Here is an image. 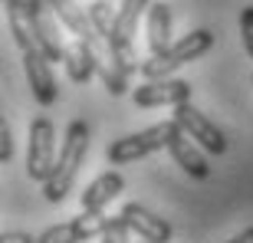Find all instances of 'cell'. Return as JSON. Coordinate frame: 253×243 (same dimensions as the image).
<instances>
[{"label": "cell", "mask_w": 253, "mask_h": 243, "mask_svg": "<svg viewBox=\"0 0 253 243\" xmlns=\"http://www.w3.org/2000/svg\"><path fill=\"white\" fill-rule=\"evenodd\" d=\"M85 155H89V125L85 122H73L66 128V138H63V148L56 155V168L49 174V181L43 184V197L49 204H63L66 194L73 191L76 178L85 164Z\"/></svg>", "instance_id": "1"}, {"label": "cell", "mask_w": 253, "mask_h": 243, "mask_svg": "<svg viewBox=\"0 0 253 243\" xmlns=\"http://www.w3.org/2000/svg\"><path fill=\"white\" fill-rule=\"evenodd\" d=\"M207 49H214V33H211V30H204V27H201V30H191V33H184L181 40H174L165 53L145 59V63H141V76H145V79H161V76H171L174 69H181L184 63L201 59Z\"/></svg>", "instance_id": "2"}, {"label": "cell", "mask_w": 253, "mask_h": 243, "mask_svg": "<svg viewBox=\"0 0 253 243\" xmlns=\"http://www.w3.org/2000/svg\"><path fill=\"white\" fill-rule=\"evenodd\" d=\"M168 135H171V119L158 122L151 128H141L135 135H125V138H115L105 151V161L109 164H135V161L148 158L155 151L168 148Z\"/></svg>", "instance_id": "3"}, {"label": "cell", "mask_w": 253, "mask_h": 243, "mask_svg": "<svg viewBox=\"0 0 253 243\" xmlns=\"http://www.w3.org/2000/svg\"><path fill=\"white\" fill-rule=\"evenodd\" d=\"M53 168H56V128L49 119H33L27 141V174L30 181L46 184Z\"/></svg>", "instance_id": "4"}, {"label": "cell", "mask_w": 253, "mask_h": 243, "mask_svg": "<svg viewBox=\"0 0 253 243\" xmlns=\"http://www.w3.org/2000/svg\"><path fill=\"white\" fill-rule=\"evenodd\" d=\"M30 7V20H33V37H37V46L46 53L53 63H63L66 59V46L69 40L63 33V23H59L56 10L49 7V0H27Z\"/></svg>", "instance_id": "5"}, {"label": "cell", "mask_w": 253, "mask_h": 243, "mask_svg": "<svg viewBox=\"0 0 253 243\" xmlns=\"http://www.w3.org/2000/svg\"><path fill=\"white\" fill-rule=\"evenodd\" d=\"M171 119L178 122L181 128L188 131V135L207 151V155H214V158H217V155H224V151H227L224 131L217 128V125L207 119L201 109H194V105H191V99H188V102H181V105H174V115H171Z\"/></svg>", "instance_id": "6"}, {"label": "cell", "mask_w": 253, "mask_h": 243, "mask_svg": "<svg viewBox=\"0 0 253 243\" xmlns=\"http://www.w3.org/2000/svg\"><path fill=\"white\" fill-rule=\"evenodd\" d=\"M194 95V85L184 82V79H171V76H161V79H145L141 85H135L131 92V102L138 109H155V105H181Z\"/></svg>", "instance_id": "7"}, {"label": "cell", "mask_w": 253, "mask_h": 243, "mask_svg": "<svg viewBox=\"0 0 253 243\" xmlns=\"http://www.w3.org/2000/svg\"><path fill=\"white\" fill-rule=\"evenodd\" d=\"M109 224H112V217H105L102 210H83L73 220L43 230L40 243H85V240H92V237H102Z\"/></svg>", "instance_id": "8"}, {"label": "cell", "mask_w": 253, "mask_h": 243, "mask_svg": "<svg viewBox=\"0 0 253 243\" xmlns=\"http://www.w3.org/2000/svg\"><path fill=\"white\" fill-rule=\"evenodd\" d=\"M168 155L174 158V164H178L181 171H188L191 178H197V181L211 178V164H207L204 148H201L174 119H171V135H168Z\"/></svg>", "instance_id": "9"}, {"label": "cell", "mask_w": 253, "mask_h": 243, "mask_svg": "<svg viewBox=\"0 0 253 243\" xmlns=\"http://www.w3.org/2000/svg\"><path fill=\"white\" fill-rule=\"evenodd\" d=\"M53 59L43 53L40 46L27 49L23 53V73H27V82H30V92L40 105H53L59 99V85H56V76H53Z\"/></svg>", "instance_id": "10"}, {"label": "cell", "mask_w": 253, "mask_h": 243, "mask_svg": "<svg viewBox=\"0 0 253 243\" xmlns=\"http://www.w3.org/2000/svg\"><path fill=\"white\" fill-rule=\"evenodd\" d=\"M122 217L128 220V227L135 230V237H141V240H148V243H168L171 240V224L165 220V217L158 214H151L148 207H141V204H125L122 207Z\"/></svg>", "instance_id": "11"}, {"label": "cell", "mask_w": 253, "mask_h": 243, "mask_svg": "<svg viewBox=\"0 0 253 243\" xmlns=\"http://www.w3.org/2000/svg\"><path fill=\"white\" fill-rule=\"evenodd\" d=\"M49 7L56 10V17H59V23L66 27V33H73V37H79V40H85V43H99V30L92 27V17H89V10H83L76 0H49Z\"/></svg>", "instance_id": "12"}, {"label": "cell", "mask_w": 253, "mask_h": 243, "mask_svg": "<svg viewBox=\"0 0 253 243\" xmlns=\"http://www.w3.org/2000/svg\"><path fill=\"white\" fill-rule=\"evenodd\" d=\"M63 66H66V76H69L73 82L85 85L95 73H99V63H95V49H92V43H85V40L73 37V43L66 46Z\"/></svg>", "instance_id": "13"}, {"label": "cell", "mask_w": 253, "mask_h": 243, "mask_svg": "<svg viewBox=\"0 0 253 243\" xmlns=\"http://www.w3.org/2000/svg\"><path fill=\"white\" fill-rule=\"evenodd\" d=\"M122 187H125V178L119 171H105V174H99V178L79 194V207H83V210H105L109 201H115V197L122 194Z\"/></svg>", "instance_id": "14"}, {"label": "cell", "mask_w": 253, "mask_h": 243, "mask_svg": "<svg viewBox=\"0 0 253 243\" xmlns=\"http://www.w3.org/2000/svg\"><path fill=\"white\" fill-rule=\"evenodd\" d=\"M145 37H148L151 56H158L174 43L171 40V7L168 3H151L145 13Z\"/></svg>", "instance_id": "15"}, {"label": "cell", "mask_w": 253, "mask_h": 243, "mask_svg": "<svg viewBox=\"0 0 253 243\" xmlns=\"http://www.w3.org/2000/svg\"><path fill=\"white\" fill-rule=\"evenodd\" d=\"M3 13H7V30H10V37H13V43L20 46V53H27V49L37 46L27 0H3Z\"/></svg>", "instance_id": "16"}, {"label": "cell", "mask_w": 253, "mask_h": 243, "mask_svg": "<svg viewBox=\"0 0 253 243\" xmlns=\"http://www.w3.org/2000/svg\"><path fill=\"white\" fill-rule=\"evenodd\" d=\"M148 7H151V0H122V7H119V30L115 33L135 40V27L148 13Z\"/></svg>", "instance_id": "17"}, {"label": "cell", "mask_w": 253, "mask_h": 243, "mask_svg": "<svg viewBox=\"0 0 253 243\" xmlns=\"http://www.w3.org/2000/svg\"><path fill=\"white\" fill-rule=\"evenodd\" d=\"M128 234H131L128 220H125V217L119 214V217H112V224L105 227V234H102V243H128Z\"/></svg>", "instance_id": "18"}, {"label": "cell", "mask_w": 253, "mask_h": 243, "mask_svg": "<svg viewBox=\"0 0 253 243\" xmlns=\"http://www.w3.org/2000/svg\"><path fill=\"white\" fill-rule=\"evenodd\" d=\"M240 40H244L247 56L253 59V3L244 7V13H240Z\"/></svg>", "instance_id": "19"}, {"label": "cell", "mask_w": 253, "mask_h": 243, "mask_svg": "<svg viewBox=\"0 0 253 243\" xmlns=\"http://www.w3.org/2000/svg\"><path fill=\"white\" fill-rule=\"evenodd\" d=\"M13 158V135H10V125L0 122V161Z\"/></svg>", "instance_id": "20"}, {"label": "cell", "mask_w": 253, "mask_h": 243, "mask_svg": "<svg viewBox=\"0 0 253 243\" xmlns=\"http://www.w3.org/2000/svg\"><path fill=\"white\" fill-rule=\"evenodd\" d=\"M0 243H40V237L27 234V230H7V234L0 237Z\"/></svg>", "instance_id": "21"}, {"label": "cell", "mask_w": 253, "mask_h": 243, "mask_svg": "<svg viewBox=\"0 0 253 243\" xmlns=\"http://www.w3.org/2000/svg\"><path fill=\"white\" fill-rule=\"evenodd\" d=\"M227 243H253V227H247V230H240L237 237H230Z\"/></svg>", "instance_id": "22"}, {"label": "cell", "mask_w": 253, "mask_h": 243, "mask_svg": "<svg viewBox=\"0 0 253 243\" xmlns=\"http://www.w3.org/2000/svg\"><path fill=\"white\" fill-rule=\"evenodd\" d=\"M250 82H253V76H250Z\"/></svg>", "instance_id": "23"}, {"label": "cell", "mask_w": 253, "mask_h": 243, "mask_svg": "<svg viewBox=\"0 0 253 243\" xmlns=\"http://www.w3.org/2000/svg\"><path fill=\"white\" fill-rule=\"evenodd\" d=\"M145 243H148V240H145Z\"/></svg>", "instance_id": "24"}]
</instances>
